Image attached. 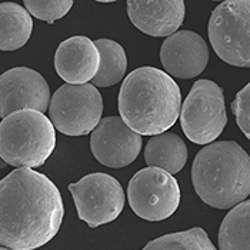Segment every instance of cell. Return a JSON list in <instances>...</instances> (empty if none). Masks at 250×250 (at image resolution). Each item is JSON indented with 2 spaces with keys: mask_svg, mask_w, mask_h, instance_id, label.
I'll use <instances>...</instances> for the list:
<instances>
[{
  "mask_svg": "<svg viewBox=\"0 0 250 250\" xmlns=\"http://www.w3.org/2000/svg\"><path fill=\"white\" fill-rule=\"evenodd\" d=\"M63 216L60 190L46 174L19 167L0 180V246L40 249L58 234Z\"/></svg>",
  "mask_w": 250,
  "mask_h": 250,
  "instance_id": "obj_1",
  "label": "cell"
},
{
  "mask_svg": "<svg viewBox=\"0 0 250 250\" xmlns=\"http://www.w3.org/2000/svg\"><path fill=\"white\" fill-rule=\"evenodd\" d=\"M182 93L166 72L143 66L129 73L119 92L123 123L139 136H157L177 122Z\"/></svg>",
  "mask_w": 250,
  "mask_h": 250,
  "instance_id": "obj_2",
  "label": "cell"
},
{
  "mask_svg": "<svg viewBox=\"0 0 250 250\" xmlns=\"http://www.w3.org/2000/svg\"><path fill=\"white\" fill-rule=\"evenodd\" d=\"M193 188L210 208L228 210L248 200L250 159L236 142H214L196 154L192 166Z\"/></svg>",
  "mask_w": 250,
  "mask_h": 250,
  "instance_id": "obj_3",
  "label": "cell"
},
{
  "mask_svg": "<svg viewBox=\"0 0 250 250\" xmlns=\"http://www.w3.org/2000/svg\"><path fill=\"white\" fill-rule=\"evenodd\" d=\"M56 147V129L36 110H19L0 122V159L13 167L43 166Z\"/></svg>",
  "mask_w": 250,
  "mask_h": 250,
  "instance_id": "obj_4",
  "label": "cell"
},
{
  "mask_svg": "<svg viewBox=\"0 0 250 250\" xmlns=\"http://www.w3.org/2000/svg\"><path fill=\"white\" fill-rule=\"evenodd\" d=\"M185 136L196 145H210L226 127L228 115L222 87L212 80H197L180 107Z\"/></svg>",
  "mask_w": 250,
  "mask_h": 250,
  "instance_id": "obj_5",
  "label": "cell"
},
{
  "mask_svg": "<svg viewBox=\"0 0 250 250\" xmlns=\"http://www.w3.org/2000/svg\"><path fill=\"white\" fill-rule=\"evenodd\" d=\"M209 40L223 62L236 67H249V0H230L219 4L209 20Z\"/></svg>",
  "mask_w": 250,
  "mask_h": 250,
  "instance_id": "obj_6",
  "label": "cell"
},
{
  "mask_svg": "<svg viewBox=\"0 0 250 250\" xmlns=\"http://www.w3.org/2000/svg\"><path fill=\"white\" fill-rule=\"evenodd\" d=\"M50 122L66 136L92 133L103 115V99L93 84H63L50 97Z\"/></svg>",
  "mask_w": 250,
  "mask_h": 250,
  "instance_id": "obj_7",
  "label": "cell"
},
{
  "mask_svg": "<svg viewBox=\"0 0 250 250\" xmlns=\"http://www.w3.org/2000/svg\"><path fill=\"white\" fill-rule=\"evenodd\" d=\"M127 199L136 216L149 222H160L177 210L182 193L173 174L157 167H146L129 182Z\"/></svg>",
  "mask_w": 250,
  "mask_h": 250,
  "instance_id": "obj_8",
  "label": "cell"
},
{
  "mask_svg": "<svg viewBox=\"0 0 250 250\" xmlns=\"http://www.w3.org/2000/svg\"><path fill=\"white\" fill-rule=\"evenodd\" d=\"M77 216L89 228L115 222L125 208V192L122 185L107 173L86 174L76 183L69 185Z\"/></svg>",
  "mask_w": 250,
  "mask_h": 250,
  "instance_id": "obj_9",
  "label": "cell"
},
{
  "mask_svg": "<svg viewBox=\"0 0 250 250\" xmlns=\"http://www.w3.org/2000/svg\"><path fill=\"white\" fill-rule=\"evenodd\" d=\"M50 89L46 79L30 67H13L0 75V117L19 110L46 112Z\"/></svg>",
  "mask_w": 250,
  "mask_h": 250,
  "instance_id": "obj_10",
  "label": "cell"
},
{
  "mask_svg": "<svg viewBox=\"0 0 250 250\" xmlns=\"http://www.w3.org/2000/svg\"><path fill=\"white\" fill-rule=\"evenodd\" d=\"M90 150L99 163L120 169L132 165L142 150V136L130 130L119 116L104 117L90 136Z\"/></svg>",
  "mask_w": 250,
  "mask_h": 250,
  "instance_id": "obj_11",
  "label": "cell"
},
{
  "mask_svg": "<svg viewBox=\"0 0 250 250\" xmlns=\"http://www.w3.org/2000/svg\"><path fill=\"white\" fill-rule=\"evenodd\" d=\"M160 62L170 77L193 79L209 63V47L205 39L192 30L176 32L160 49Z\"/></svg>",
  "mask_w": 250,
  "mask_h": 250,
  "instance_id": "obj_12",
  "label": "cell"
},
{
  "mask_svg": "<svg viewBox=\"0 0 250 250\" xmlns=\"http://www.w3.org/2000/svg\"><path fill=\"white\" fill-rule=\"evenodd\" d=\"M127 16L133 26L153 38H169L185 20L182 0H129Z\"/></svg>",
  "mask_w": 250,
  "mask_h": 250,
  "instance_id": "obj_13",
  "label": "cell"
},
{
  "mask_svg": "<svg viewBox=\"0 0 250 250\" xmlns=\"http://www.w3.org/2000/svg\"><path fill=\"white\" fill-rule=\"evenodd\" d=\"M100 55L95 42L86 36H73L59 44L55 69L66 84H86L99 72Z\"/></svg>",
  "mask_w": 250,
  "mask_h": 250,
  "instance_id": "obj_14",
  "label": "cell"
},
{
  "mask_svg": "<svg viewBox=\"0 0 250 250\" xmlns=\"http://www.w3.org/2000/svg\"><path fill=\"white\" fill-rule=\"evenodd\" d=\"M145 162L170 174L179 173L188 162V146L180 136L165 132L153 136L145 147Z\"/></svg>",
  "mask_w": 250,
  "mask_h": 250,
  "instance_id": "obj_15",
  "label": "cell"
},
{
  "mask_svg": "<svg viewBox=\"0 0 250 250\" xmlns=\"http://www.w3.org/2000/svg\"><path fill=\"white\" fill-rule=\"evenodd\" d=\"M33 32L29 12L18 3H0V50L13 52L23 47Z\"/></svg>",
  "mask_w": 250,
  "mask_h": 250,
  "instance_id": "obj_16",
  "label": "cell"
},
{
  "mask_svg": "<svg viewBox=\"0 0 250 250\" xmlns=\"http://www.w3.org/2000/svg\"><path fill=\"white\" fill-rule=\"evenodd\" d=\"M219 250H250V202L245 200L228 213L219 230Z\"/></svg>",
  "mask_w": 250,
  "mask_h": 250,
  "instance_id": "obj_17",
  "label": "cell"
},
{
  "mask_svg": "<svg viewBox=\"0 0 250 250\" xmlns=\"http://www.w3.org/2000/svg\"><path fill=\"white\" fill-rule=\"evenodd\" d=\"M95 44L100 55V66L92 83L95 87H110L119 83L126 75V52L117 42L110 39H99Z\"/></svg>",
  "mask_w": 250,
  "mask_h": 250,
  "instance_id": "obj_18",
  "label": "cell"
},
{
  "mask_svg": "<svg viewBox=\"0 0 250 250\" xmlns=\"http://www.w3.org/2000/svg\"><path fill=\"white\" fill-rule=\"evenodd\" d=\"M142 250H217L202 228L176 231L149 242Z\"/></svg>",
  "mask_w": 250,
  "mask_h": 250,
  "instance_id": "obj_19",
  "label": "cell"
},
{
  "mask_svg": "<svg viewBox=\"0 0 250 250\" xmlns=\"http://www.w3.org/2000/svg\"><path fill=\"white\" fill-rule=\"evenodd\" d=\"M72 0H26L24 9L30 16L36 19L55 23L56 20L64 18L72 9Z\"/></svg>",
  "mask_w": 250,
  "mask_h": 250,
  "instance_id": "obj_20",
  "label": "cell"
},
{
  "mask_svg": "<svg viewBox=\"0 0 250 250\" xmlns=\"http://www.w3.org/2000/svg\"><path fill=\"white\" fill-rule=\"evenodd\" d=\"M231 112L237 126L248 139L250 137V84H246L231 102Z\"/></svg>",
  "mask_w": 250,
  "mask_h": 250,
  "instance_id": "obj_21",
  "label": "cell"
},
{
  "mask_svg": "<svg viewBox=\"0 0 250 250\" xmlns=\"http://www.w3.org/2000/svg\"><path fill=\"white\" fill-rule=\"evenodd\" d=\"M0 250H10V249H7V248H3V246H0Z\"/></svg>",
  "mask_w": 250,
  "mask_h": 250,
  "instance_id": "obj_22",
  "label": "cell"
}]
</instances>
